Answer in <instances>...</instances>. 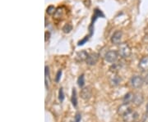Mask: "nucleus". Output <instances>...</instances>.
<instances>
[{"label":"nucleus","instance_id":"1","mask_svg":"<svg viewBox=\"0 0 148 122\" xmlns=\"http://www.w3.org/2000/svg\"><path fill=\"white\" fill-rule=\"evenodd\" d=\"M118 53L121 58H129L131 55V48L128 46L127 43H122L119 44Z\"/></svg>","mask_w":148,"mask_h":122},{"label":"nucleus","instance_id":"2","mask_svg":"<svg viewBox=\"0 0 148 122\" xmlns=\"http://www.w3.org/2000/svg\"><path fill=\"white\" fill-rule=\"evenodd\" d=\"M119 58V53L114 50L108 51L105 55V60L109 63H115Z\"/></svg>","mask_w":148,"mask_h":122},{"label":"nucleus","instance_id":"3","mask_svg":"<svg viewBox=\"0 0 148 122\" xmlns=\"http://www.w3.org/2000/svg\"><path fill=\"white\" fill-rule=\"evenodd\" d=\"M145 80L140 75H134L131 79V85L134 89H140L144 84Z\"/></svg>","mask_w":148,"mask_h":122},{"label":"nucleus","instance_id":"4","mask_svg":"<svg viewBox=\"0 0 148 122\" xmlns=\"http://www.w3.org/2000/svg\"><path fill=\"white\" fill-rule=\"evenodd\" d=\"M80 95L81 98L83 99V100H89L91 96H92V90L90 87H84L82 89L81 93H80Z\"/></svg>","mask_w":148,"mask_h":122},{"label":"nucleus","instance_id":"5","mask_svg":"<svg viewBox=\"0 0 148 122\" xmlns=\"http://www.w3.org/2000/svg\"><path fill=\"white\" fill-rule=\"evenodd\" d=\"M132 111L131 106H129V104L127 103H123L122 105L118 107V113L119 115H120L122 117H124L125 115H127V113Z\"/></svg>","mask_w":148,"mask_h":122},{"label":"nucleus","instance_id":"6","mask_svg":"<svg viewBox=\"0 0 148 122\" xmlns=\"http://www.w3.org/2000/svg\"><path fill=\"white\" fill-rule=\"evenodd\" d=\"M100 16H102V17H104V14H103V12H101L100 9H98V8H95V11H94V14H93V18H92V21H91V24H90V27H89V30H90V35H92V34H93V25H94V22L95 21V20L98 18V17H100Z\"/></svg>","mask_w":148,"mask_h":122},{"label":"nucleus","instance_id":"7","mask_svg":"<svg viewBox=\"0 0 148 122\" xmlns=\"http://www.w3.org/2000/svg\"><path fill=\"white\" fill-rule=\"evenodd\" d=\"M99 54L96 53H91L88 55V58L86 59V62L89 66H94L97 63L98 60H99Z\"/></svg>","mask_w":148,"mask_h":122},{"label":"nucleus","instance_id":"8","mask_svg":"<svg viewBox=\"0 0 148 122\" xmlns=\"http://www.w3.org/2000/svg\"><path fill=\"white\" fill-rule=\"evenodd\" d=\"M123 33L121 30H117L114 33V35L111 37V43L114 45H118L121 43Z\"/></svg>","mask_w":148,"mask_h":122},{"label":"nucleus","instance_id":"9","mask_svg":"<svg viewBox=\"0 0 148 122\" xmlns=\"http://www.w3.org/2000/svg\"><path fill=\"white\" fill-rule=\"evenodd\" d=\"M144 102V97L143 94L141 93H136L134 94V97L132 99V103L136 106H140Z\"/></svg>","mask_w":148,"mask_h":122},{"label":"nucleus","instance_id":"10","mask_svg":"<svg viewBox=\"0 0 148 122\" xmlns=\"http://www.w3.org/2000/svg\"><path fill=\"white\" fill-rule=\"evenodd\" d=\"M123 117V121L125 122H133L135 121L138 117V112L131 111L129 113H127V115H125Z\"/></svg>","mask_w":148,"mask_h":122},{"label":"nucleus","instance_id":"11","mask_svg":"<svg viewBox=\"0 0 148 122\" xmlns=\"http://www.w3.org/2000/svg\"><path fill=\"white\" fill-rule=\"evenodd\" d=\"M88 55H89V53H87L86 51L82 50V51H80V52L77 53V55H76V61H77L79 62H83V61H86V59L88 58Z\"/></svg>","mask_w":148,"mask_h":122},{"label":"nucleus","instance_id":"12","mask_svg":"<svg viewBox=\"0 0 148 122\" xmlns=\"http://www.w3.org/2000/svg\"><path fill=\"white\" fill-rule=\"evenodd\" d=\"M138 66L143 71L148 70V56L143 57V58L140 60L139 64H138Z\"/></svg>","mask_w":148,"mask_h":122},{"label":"nucleus","instance_id":"13","mask_svg":"<svg viewBox=\"0 0 148 122\" xmlns=\"http://www.w3.org/2000/svg\"><path fill=\"white\" fill-rule=\"evenodd\" d=\"M121 80H122L120 76H119L118 75H113L111 77L110 81V85L112 86H114V87H115V86H118L121 83Z\"/></svg>","mask_w":148,"mask_h":122},{"label":"nucleus","instance_id":"14","mask_svg":"<svg viewBox=\"0 0 148 122\" xmlns=\"http://www.w3.org/2000/svg\"><path fill=\"white\" fill-rule=\"evenodd\" d=\"M133 97H134V94H132V93H131V92L127 93V94H125V95H124L123 98V103L129 104L130 102H132Z\"/></svg>","mask_w":148,"mask_h":122},{"label":"nucleus","instance_id":"15","mask_svg":"<svg viewBox=\"0 0 148 122\" xmlns=\"http://www.w3.org/2000/svg\"><path fill=\"white\" fill-rule=\"evenodd\" d=\"M71 102L72 104L74 107L77 106V90L76 89L73 88V92H72V97H71Z\"/></svg>","mask_w":148,"mask_h":122},{"label":"nucleus","instance_id":"16","mask_svg":"<svg viewBox=\"0 0 148 122\" xmlns=\"http://www.w3.org/2000/svg\"><path fill=\"white\" fill-rule=\"evenodd\" d=\"M45 87H46V89L49 88V79H50V77H49V66H45Z\"/></svg>","mask_w":148,"mask_h":122},{"label":"nucleus","instance_id":"17","mask_svg":"<svg viewBox=\"0 0 148 122\" xmlns=\"http://www.w3.org/2000/svg\"><path fill=\"white\" fill-rule=\"evenodd\" d=\"M63 8L64 7H58L57 8V10H56V12H55V16H53V17H55L56 19H61V17H64V11H63Z\"/></svg>","mask_w":148,"mask_h":122},{"label":"nucleus","instance_id":"18","mask_svg":"<svg viewBox=\"0 0 148 122\" xmlns=\"http://www.w3.org/2000/svg\"><path fill=\"white\" fill-rule=\"evenodd\" d=\"M77 85L79 86L80 88H84V85H85V76L84 75H81L79 77H78V79H77Z\"/></svg>","mask_w":148,"mask_h":122},{"label":"nucleus","instance_id":"19","mask_svg":"<svg viewBox=\"0 0 148 122\" xmlns=\"http://www.w3.org/2000/svg\"><path fill=\"white\" fill-rule=\"evenodd\" d=\"M56 8H55V7L53 5H50L49 6L47 7V9H46V12H47L49 15H53V14H55V12H56Z\"/></svg>","mask_w":148,"mask_h":122},{"label":"nucleus","instance_id":"20","mask_svg":"<svg viewBox=\"0 0 148 122\" xmlns=\"http://www.w3.org/2000/svg\"><path fill=\"white\" fill-rule=\"evenodd\" d=\"M73 30V26L71 24H66L64 27H63V31L65 34H69Z\"/></svg>","mask_w":148,"mask_h":122},{"label":"nucleus","instance_id":"21","mask_svg":"<svg viewBox=\"0 0 148 122\" xmlns=\"http://www.w3.org/2000/svg\"><path fill=\"white\" fill-rule=\"evenodd\" d=\"M58 100L61 102L64 100V93L63 88H60L59 90H58Z\"/></svg>","mask_w":148,"mask_h":122},{"label":"nucleus","instance_id":"22","mask_svg":"<svg viewBox=\"0 0 148 122\" xmlns=\"http://www.w3.org/2000/svg\"><path fill=\"white\" fill-rule=\"evenodd\" d=\"M61 75H62V70H59L58 72H57L56 77H55V81H56L57 83H58L60 79H61Z\"/></svg>","mask_w":148,"mask_h":122},{"label":"nucleus","instance_id":"23","mask_svg":"<svg viewBox=\"0 0 148 122\" xmlns=\"http://www.w3.org/2000/svg\"><path fill=\"white\" fill-rule=\"evenodd\" d=\"M88 39H89V36H86V37H85L84 39H82V40H81V41H79V42H78V44H77V45H78V46L83 45L85 43H86V41H87V40H88Z\"/></svg>","mask_w":148,"mask_h":122},{"label":"nucleus","instance_id":"24","mask_svg":"<svg viewBox=\"0 0 148 122\" xmlns=\"http://www.w3.org/2000/svg\"><path fill=\"white\" fill-rule=\"evenodd\" d=\"M81 120H82V115L80 113H77V115L75 117L74 122H81Z\"/></svg>","mask_w":148,"mask_h":122},{"label":"nucleus","instance_id":"25","mask_svg":"<svg viewBox=\"0 0 148 122\" xmlns=\"http://www.w3.org/2000/svg\"><path fill=\"white\" fill-rule=\"evenodd\" d=\"M144 80H145V82L147 83V84H148V74L146 75V77H145V79H144Z\"/></svg>","mask_w":148,"mask_h":122},{"label":"nucleus","instance_id":"26","mask_svg":"<svg viewBox=\"0 0 148 122\" xmlns=\"http://www.w3.org/2000/svg\"><path fill=\"white\" fill-rule=\"evenodd\" d=\"M146 112H147V114H148V103L147 104V106H146Z\"/></svg>","mask_w":148,"mask_h":122},{"label":"nucleus","instance_id":"27","mask_svg":"<svg viewBox=\"0 0 148 122\" xmlns=\"http://www.w3.org/2000/svg\"><path fill=\"white\" fill-rule=\"evenodd\" d=\"M45 26H47V19H45Z\"/></svg>","mask_w":148,"mask_h":122}]
</instances>
